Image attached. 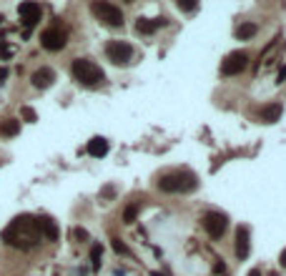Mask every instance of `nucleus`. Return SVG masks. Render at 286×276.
I'll return each mask as SVG.
<instances>
[{
	"label": "nucleus",
	"mask_w": 286,
	"mask_h": 276,
	"mask_svg": "<svg viewBox=\"0 0 286 276\" xmlns=\"http://www.w3.org/2000/svg\"><path fill=\"white\" fill-rule=\"evenodd\" d=\"M38 228H40V236H43V239H48V241H55V239H58V226H55L53 219L38 216Z\"/></svg>",
	"instance_id": "13"
},
{
	"label": "nucleus",
	"mask_w": 286,
	"mask_h": 276,
	"mask_svg": "<svg viewBox=\"0 0 286 276\" xmlns=\"http://www.w3.org/2000/svg\"><path fill=\"white\" fill-rule=\"evenodd\" d=\"M246 276H261V274H259V269H251V271H249Z\"/></svg>",
	"instance_id": "28"
},
{
	"label": "nucleus",
	"mask_w": 286,
	"mask_h": 276,
	"mask_svg": "<svg viewBox=\"0 0 286 276\" xmlns=\"http://www.w3.org/2000/svg\"><path fill=\"white\" fill-rule=\"evenodd\" d=\"M256 35V25L254 23H241L238 28H236V38L238 40H251Z\"/></svg>",
	"instance_id": "16"
},
{
	"label": "nucleus",
	"mask_w": 286,
	"mask_h": 276,
	"mask_svg": "<svg viewBox=\"0 0 286 276\" xmlns=\"http://www.w3.org/2000/svg\"><path fill=\"white\" fill-rule=\"evenodd\" d=\"M163 25H168V20H166V18H138V20H136V30L143 33V35L156 33V30L163 28Z\"/></svg>",
	"instance_id": "11"
},
{
	"label": "nucleus",
	"mask_w": 286,
	"mask_h": 276,
	"mask_svg": "<svg viewBox=\"0 0 286 276\" xmlns=\"http://www.w3.org/2000/svg\"><path fill=\"white\" fill-rule=\"evenodd\" d=\"M93 8V13H96V18L101 20L103 25H108V28H121L123 25V13H121V8H116V5H111V3H93L91 5Z\"/></svg>",
	"instance_id": "4"
},
{
	"label": "nucleus",
	"mask_w": 286,
	"mask_h": 276,
	"mask_svg": "<svg viewBox=\"0 0 286 276\" xmlns=\"http://www.w3.org/2000/svg\"><path fill=\"white\" fill-rule=\"evenodd\" d=\"M281 113H284V108H281L279 103H274V105H266V108L261 111V118L266 121V123H276L281 118Z\"/></svg>",
	"instance_id": "15"
},
{
	"label": "nucleus",
	"mask_w": 286,
	"mask_h": 276,
	"mask_svg": "<svg viewBox=\"0 0 286 276\" xmlns=\"http://www.w3.org/2000/svg\"><path fill=\"white\" fill-rule=\"evenodd\" d=\"M179 8H181V10H196V3H193V0H191V3H188V0H181Z\"/></svg>",
	"instance_id": "23"
},
{
	"label": "nucleus",
	"mask_w": 286,
	"mask_h": 276,
	"mask_svg": "<svg viewBox=\"0 0 286 276\" xmlns=\"http://www.w3.org/2000/svg\"><path fill=\"white\" fill-rule=\"evenodd\" d=\"M73 78L80 83V86L96 88V86H101V80H103V71L96 66L93 60L78 58V60H73Z\"/></svg>",
	"instance_id": "3"
},
{
	"label": "nucleus",
	"mask_w": 286,
	"mask_h": 276,
	"mask_svg": "<svg viewBox=\"0 0 286 276\" xmlns=\"http://www.w3.org/2000/svg\"><path fill=\"white\" fill-rule=\"evenodd\" d=\"M138 219V206L133 203V206H126V211H123V221L126 224H133Z\"/></svg>",
	"instance_id": "18"
},
{
	"label": "nucleus",
	"mask_w": 286,
	"mask_h": 276,
	"mask_svg": "<svg viewBox=\"0 0 286 276\" xmlns=\"http://www.w3.org/2000/svg\"><path fill=\"white\" fill-rule=\"evenodd\" d=\"M113 249H116L118 253H128V249H126V244H123L121 239H113Z\"/></svg>",
	"instance_id": "22"
},
{
	"label": "nucleus",
	"mask_w": 286,
	"mask_h": 276,
	"mask_svg": "<svg viewBox=\"0 0 286 276\" xmlns=\"http://www.w3.org/2000/svg\"><path fill=\"white\" fill-rule=\"evenodd\" d=\"M101 251H103V249L96 244V246H93V256H91V261H93V269H98V266H101Z\"/></svg>",
	"instance_id": "20"
},
{
	"label": "nucleus",
	"mask_w": 286,
	"mask_h": 276,
	"mask_svg": "<svg viewBox=\"0 0 286 276\" xmlns=\"http://www.w3.org/2000/svg\"><path fill=\"white\" fill-rule=\"evenodd\" d=\"M279 261H281V266H284V269H286V249H284V251H281V256H279Z\"/></svg>",
	"instance_id": "26"
},
{
	"label": "nucleus",
	"mask_w": 286,
	"mask_h": 276,
	"mask_svg": "<svg viewBox=\"0 0 286 276\" xmlns=\"http://www.w3.org/2000/svg\"><path fill=\"white\" fill-rule=\"evenodd\" d=\"M88 153L96 156V158H103L108 153V141L103 136H93L91 141H88Z\"/></svg>",
	"instance_id": "14"
},
{
	"label": "nucleus",
	"mask_w": 286,
	"mask_h": 276,
	"mask_svg": "<svg viewBox=\"0 0 286 276\" xmlns=\"http://www.w3.org/2000/svg\"><path fill=\"white\" fill-rule=\"evenodd\" d=\"M73 236H76L78 241H88V233H85L83 228H76V231H73Z\"/></svg>",
	"instance_id": "24"
},
{
	"label": "nucleus",
	"mask_w": 286,
	"mask_h": 276,
	"mask_svg": "<svg viewBox=\"0 0 286 276\" xmlns=\"http://www.w3.org/2000/svg\"><path fill=\"white\" fill-rule=\"evenodd\" d=\"M20 131V123L18 121H5V123H0V133H3V136H15Z\"/></svg>",
	"instance_id": "17"
},
{
	"label": "nucleus",
	"mask_w": 286,
	"mask_h": 276,
	"mask_svg": "<svg viewBox=\"0 0 286 276\" xmlns=\"http://www.w3.org/2000/svg\"><path fill=\"white\" fill-rule=\"evenodd\" d=\"M284 80H286V66L279 71V78H276V83H284Z\"/></svg>",
	"instance_id": "25"
},
{
	"label": "nucleus",
	"mask_w": 286,
	"mask_h": 276,
	"mask_svg": "<svg viewBox=\"0 0 286 276\" xmlns=\"http://www.w3.org/2000/svg\"><path fill=\"white\" fill-rule=\"evenodd\" d=\"M249 246H251V241H249V226H238L236 228V256L238 259H246L249 256Z\"/></svg>",
	"instance_id": "12"
},
{
	"label": "nucleus",
	"mask_w": 286,
	"mask_h": 276,
	"mask_svg": "<svg viewBox=\"0 0 286 276\" xmlns=\"http://www.w3.org/2000/svg\"><path fill=\"white\" fill-rule=\"evenodd\" d=\"M20 113H23V118H26L28 123H35V121H38V113L30 108V105H23V108H20Z\"/></svg>",
	"instance_id": "19"
},
{
	"label": "nucleus",
	"mask_w": 286,
	"mask_h": 276,
	"mask_svg": "<svg viewBox=\"0 0 286 276\" xmlns=\"http://www.w3.org/2000/svg\"><path fill=\"white\" fill-rule=\"evenodd\" d=\"M18 13H20V18H23V23H26V28H33L38 20H40V5L38 3H20L18 5Z\"/></svg>",
	"instance_id": "9"
},
{
	"label": "nucleus",
	"mask_w": 286,
	"mask_h": 276,
	"mask_svg": "<svg viewBox=\"0 0 286 276\" xmlns=\"http://www.w3.org/2000/svg\"><path fill=\"white\" fill-rule=\"evenodd\" d=\"M65 30H60V28H48V30H43V35H40V46L46 48V50H51V53H55V50H63L65 48Z\"/></svg>",
	"instance_id": "8"
},
{
	"label": "nucleus",
	"mask_w": 286,
	"mask_h": 276,
	"mask_svg": "<svg viewBox=\"0 0 286 276\" xmlns=\"http://www.w3.org/2000/svg\"><path fill=\"white\" fill-rule=\"evenodd\" d=\"M13 55V48L5 43V40H0V58H10Z\"/></svg>",
	"instance_id": "21"
},
{
	"label": "nucleus",
	"mask_w": 286,
	"mask_h": 276,
	"mask_svg": "<svg viewBox=\"0 0 286 276\" xmlns=\"http://www.w3.org/2000/svg\"><path fill=\"white\" fill-rule=\"evenodd\" d=\"M249 66V55L244 50H236V53H229L221 63V73L224 75H238V73H244Z\"/></svg>",
	"instance_id": "7"
},
{
	"label": "nucleus",
	"mask_w": 286,
	"mask_h": 276,
	"mask_svg": "<svg viewBox=\"0 0 286 276\" xmlns=\"http://www.w3.org/2000/svg\"><path fill=\"white\" fill-rule=\"evenodd\" d=\"M105 55L108 60L113 63V66H128L130 60H133V48L130 43H123V40H111V43L105 46Z\"/></svg>",
	"instance_id": "5"
},
{
	"label": "nucleus",
	"mask_w": 286,
	"mask_h": 276,
	"mask_svg": "<svg viewBox=\"0 0 286 276\" xmlns=\"http://www.w3.org/2000/svg\"><path fill=\"white\" fill-rule=\"evenodd\" d=\"M3 241H5L8 246H13V249H20V251L35 249V246L43 241L40 228H38V219H35V216H28V214L13 219L10 226L3 231Z\"/></svg>",
	"instance_id": "1"
},
{
	"label": "nucleus",
	"mask_w": 286,
	"mask_h": 276,
	"mask_svg": "<svg viewBox=\"0 0 286 276\" xmlns=\"http://www.w3.org/2000/svg\"><path fill=\"white\" fill-rule=\"evenodd\" d=\"M271 276H279V274H271Z\"/></svg>",
	"instance_id": "29"
},
{
	"label": "nucleus",
	"mask_w": 286,
	"mask_h": 276,
	"mask_svg": "<svg viewBox=\"0 0 286 276\" xmlns=\"http://www.w3.org/2000/svg\"><path fill=\"white\" fill-rule=\"evenodd\" d=\"M8 78V68H0V83H3Z\"/></svg>",
	"instance_id": "27"
},
{
	"label": "nucleus",
	"mask_w": 286,
	"mask_h": 276,
	"mask_svg": "<svg viewBox=\"0 0 286 276\" xmlns=\"http://www.w3.org/2000/svg\"><path fill=\"white\" fill-rule=\"evenodd\" d=\"M158 188L163 194H188L199 188V178L193 171H171L158 178Z\"/></svg>",
	"instance_id": "2"
},
{
	"label": "nucleus",
	"mask_w": 286,
	"mask_h": 276,
	"mask_svg": "<svg viewBox=\"0 0 286 276\" xmlns=\"http://www.w3.org/2000/svg\"><path fill=\"white\" fill-rule=\"evenodd\" d=\"M30 80H33V86H35V88L46 91V88H51V86H53V80H55V71H53V68H48V66H43V68H38V71L30 75Z\"/></svg>",
	"instance_id": "10"
},
{
	"label": "nucleus",
	"mask_w": 286,
	"mask_h": 276,
	"mask_svg": "<svg viewBox=\"0 0 286 276\" xmlns=\"http://www.w3.org/2000/svg\"><path fill=\"white\" fill-rule=\"evenodd\" d=\"M204 228L208 231L211 239H221L226 228H229V219L221 214V211H208V214L204 216Z\"/></svg>",
	"instance_id": "6"
}]
</instances>
